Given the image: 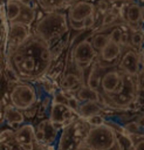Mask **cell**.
I'll list each match as a JSON object with an SVG mask.
<instances>
[{"mask_svg": "<svg viewBox=\"0 0 144 150\" xmlns=\"http://www.w3.org/2000/svg\"><path fill=\"white\" fill-rule=\"evenodd\" d=\"M123 47L119 43L108 41L105 46L97 53V59L96 62L98 63L100 67H107V68H114L121 57Z\"/></svg>", "mask_w": 144, "mask_h": 150, "instance_id": "8fae6325", "label": "cell"}, {"mask_svg": "<svg viewBox=\"0 0 144 150\" xmlns=\"http://www.w3.org/2000/svg\"><path fill=\"white\" fill-rule=\"evenodd\" d=\"M70 2H75V0H68V4H70Z\"/></svg>", "mask_w": 144, "mask_h": 150, "instance_id": "7bdbcfd3", "label": "cell"}, {"mask_svg": "<svg viewBox=\"0 0 144 150\" xmlns=\"http://www.w3.org/2000/svg\"><path fill=\"white\" fill-rule=\"evenodd\" d=\"M2 120H4V118H2V112H1V110H0V123H1Z\"/></svg>", "mask_w": 144, "mask_h": 150, "instance_id": "60d3db41", "label": "cell"}, {"mask_svg": "<svg viewBox=\"0 0 144 150\" xmlns=\"http://www.w3.org/2000/svg\"><path fill=\"white\" fill-rule=\"evenodd\" d=\"M4 6H1L0 7V29L4 27V23H5V21H6V19H5V13H4Z\"/></svg>", "mask_w": 144, "mask_h": 150, "instance_id": "8d00e7d4", "label": "cell"}, {"mask_svg": "<svg viewBox=\"0 0 144 150\" xmlns=\"http://www.w3.org/2000/svg\"><path fill=\"white\" fill-rule=\"evenodd\" d=\"M117 19V15L114 13V12H108L104 14L103 16V20H102V25L103 26H110L112 22H115Z\"/></svg>", "mask_w": 144, "mask_h": 150, "instance_id": "f546056e", "label": "cell"}, {"mask_svg": "<svg viewBox=\"0 0 144 150\" xmlns=\"http://www.w3.org/2000/svg\"><path fill=\"white\" fill-rule=\"evenodd\" d=\"M95 12H96V8L92 2L88 0H78L69 7L66 15L68 21L82 22L87 16L95 14Z\"/></svg>", "mask_w": 144, "mask_h": 150, "instance_id": "7c38bea8", "label": "cell"}, {"mask_svg": "<svg viewBox=\"0 0 144 150\" xmlns=\"http://www.w3.org/2000/svg\"><path fill=\"white\" fill-rule=\"evenodd\" d=\"M68 29L69 26L67 15L62 12L54 11L48 12L36 21L33 34L46 41L49 47H52L54 43L64 38V35L68 33Z\"/></svg>", "mask_w": 144, "mask_h": 150, "instance_id": "7a4b0ae2", "label": "cell"}, {"mask_svg": "<svg viewBox=\"0 0 144 150\" xmlns=\"http://www.w3.org/2000/svg\"><path fill=\"white\" fill-rule=\"evenodd\" d=\"M76 150H92V149H91V148H90V146L84 142V139H83V141L81 142V144L77 146V149H76Z\"/></svg>", "mask_w": 144, "mask_h": 150, "instance_id": "74e56055", "label": "cell"}, {"mask_svg": "<svg viewBox=\"0 0 144 150\" xmlns=\"http://www.w3.org/2000/svg\"><path fill=\"white\" fill-rule=\"evenodd\" d=\"M14 143L18 145L23 143H33L34 141V127L30 123H22L16 130L13 132Z\"/></svg>", "mask_w": 144, "mask_h": 150, "instance_id": "5bb4252c", "label": "cell"}, {"mask_svg": "<svg viewBox=\"0 0 144 150\" xmlns=\"http://www.w3.org/2000/svg\"><path fill=\"white\" fill-rule=\"evenodd\" d=\"M39 6L46 12L59 11L68 4V0H36Z\"/></svg>", "mask_w": 144, "mask_h": 150, "instance_id": "603a6c76", "label": "cell"}, {"mask_svg": "<svg viewBox=\"0 0 144 150\" xmlns=\"http://www.w3.org/2000/svg\"><path fill=\"white\" fill-rule=\"evenodd\" d=\"M2 118L6 123H9V122H18L20 124L25 123V116H23V112L16 108H14L12 104L9 105H6L5 109H4V112H2Z\"/></svg>", "mask_w": 144, "mask_h": 150, "instance_id": "44dd1931", "label": "cell"}, {"mask_svg": "<svg viewBox=\"0 0 144 150\" xmlns=\"http://www.w3.org/2000/svg\"><path fill=\"white\" fill-rule=\"evenodd\" d=\"M75 97L80 101V102H88V101H92V102H101V94L97 90H92L90 88H88L87 86H81L77 90H76V95Z\"/></svg>", "mask_w": 144, "mask_h": 150, "instance_id": "d6986e66", "label": "cell"}, {"mask_svg": "<svg viewBox=\"0 0 144 150\" xmlns=\"http://www.w3.org/2000/svg\"><path fill=\"white\" fill-rule=\"evenodd\" d=\"M103 110V107L100 105L98 102H92V101H88V102H80L78 109H77V116L82 117V118H88L90 116L101 114V111Z\"/></svg>", "mask_w": 144, "mask_h": 150, "instance_id": "e0dca14e", "label": "cell"}, {"mask_svg": "<svg viewBox=\"0 0 144 150\" xmlns=\"http://www.w3.org/2000/svg\"><path fill=\"white\" fill-rule=\"evenodd\" d=\"M101 73H100V66L95 61L90 67H89V74L87 79L85 86L92 90H100V81H101Z\"/></svg>", "mask_w": 144, "mask_h": 150, "instance_id": "ffe728a7", "label": "cell"}, {"mask_svg": "<svg viewBox=\"0 0 144 150\" xmlns=\"http://www.w3.org/2000/svg\"><path fill=\"white\" fill-rule=\"evenodd\" d=\"M42 87L44 88V91L48 93V94H52V95H53V93L55 91L54 84H53V82L50 81V79H48V77H46V79L42 80Z\"/></svg>", "mask_w": 144, "mask_h": 150, "instance_id": "4dcf8cb0", "label": "cell"}, {"mask_svg": "<svg viewBox=\"0 0 144 150\" xmlns=\"http://www.w3.org/2000/svg\"><path fill=\"white\" fill-rule=\"evenodd\" d=\"M117 139L115 129L107 123L89 127L84 137V142L92 150H108L117 142Z\"/></svg>", "mask_w": 144, "mask_h": 150, "instance_id": "5b68a950", "label": "cell"}, {"mask_svg": "<svg viewBox=\"0 0 144 150\" xmlns=\"http://www.w3.org/2000/svg\"><path fill=\"white\" fill-rule=\"evenodd\" d=\"M0 150H12V144L8 142H0Z\"/></svg>", "mask_w": 144, "mask_h": 150, "instance_id": "d590c367", "label": "cell"}, {"mask_svg": "<svg viewBox=\"0 0 144 150\" xmlns=\"http://www.w3.org/2000/svg\"><path fill=\"white\" fill-rule=\"evenodd\" d=\"M4 4H5V1H4V0H0V7L4 6Z\"/></svg>", "mask_w": 144, "mask_h": 150, "instance_id": "b9f144b4", "label": "cell"}, {"mask_svg": "<svg viewBox=\"0 0 144 150\" xmlns=\"http://www.w3.org/2000/svg\"><path fill=\"white\" fill-rule=\"evenodd\" d=\"M96 19H95V14H91L89 16H87L83 21H82V25H83V29H89L94 26Z\"/></svg>", "mask_w": 144, "mask_h": 150, "instance_id": "1f68e13d", "label": "cell"}, {"mask_svg": "<svg viewBox=\"0 0 144 150\" xmlns=\"http://www.w3.org/2000/svg\"><path fill=\"white\" fill-rule=\"evenodd\" d=\"M136 84H135V76L128 75L124 73V86L121 93L111 98L105 100L109 104L116 108H128V105L136 100L137 96Z\"/></svg>", "mask_w": 144, "mask_h": 150, "instance_id": "9c48e42d", "label": "cell"}, {"mask_svg": "<svg viewBox=\"0 0 144 150\" xmlns=\"http://www.w3.org/2000/svg\"><path fill=\"white\" fill-rule=\"evenodd\" d=\"M124 16H125V21L128 22L129 26L139 25L143 20V7L137 2L130 4L125 8Z\"/></svg>", "mask_w": 144, "mask_h": 150, "instance_id": "2e32d148", "label": "cell"}, {"mask_svg": "<svg viewBox=\"0 0 144 150\" xmlns=\"http://www.w3.org/2000/svg\"><path fill=\"white\" fill-rule=\"evenodd\" d=\"M108 150H124V145H123V143L121 144V142L117 139V142H116L110 149H108Z\"/></svg>", "mask_w": 144, "mask_h": 150, "instance_id": "e575fe53", "label": "cell"}, {"mask_svg": "<svg viewBox=\"0 0 144 150\" xmlns=\"http://www.w3.org/2000/svg\"><path fill=\"white\" fill-rule=\"evenodd\" d=\"M22 11V1L21 0H6L4 4V13L6 21L14 22L18 20Z\"/></svg>", "mask_w": 144, "mask_h": 150, "instance_id": "9a60e30c", "label": "cell"}, {"mask_svg": "<svg viewBox=\"0 0 144 150\" xmlns=\"http://www.w3.org/2000/svg\"><path fill=\"white\" fill-rule=\"evenodd\" d=\"M35 19H36V11L28 4L22 2V11L16 21L20 23H23L26 26H30L35 21Z\"/></svg>", "mask_w": 144, "mask_h": 150, "instance_id": "7402d4cb", "label": "cell"}, {"mask_svg": "<svg viewBox=\"0 0 144 150\" xmlns=\"http://www.w3.org/2000/svg\"><path fill=\"white\" fill-rule=\"evenodd\" d=\"M97 59V53L90 45L89 40H82L75 45L71 50L73 63L80 70L88 69Z\"/></svg>", "mask_w": 144, "mask_h": 150, "instance_id": "52a82bcc", "label": "cell"}, {"mask_svg": "<svg viewBox=\"0 0 144 150\" xmlns=\"http://www.w3.org/2000/svg\"><path fill=\"white\" fill-rule=\"evenodd\" d=\"M95 8H96L97 11L102 12V13H105V12L108 11V8H109V4H108L105 0H100V1L97 2V5L95 6Z\"/></svg>", "mask_w": 144, "mask_h": 150, "instance_id": "d6a6232c", "label": "cell"}, {"mask_svg": "<svg viewBox=\"0 0 144 150\" xmlns=\"http://www.w3.org/2000/svg\"><path fill=\"white\" fill-rule=\"evenodd\" d=\"M130 43L133 48H139L143 45V30H135L130 35Z\"/></svg>", "mask_w": 144, "mask_h": 150, "instance_id": "d4e9b609", "label": "cell"}, {"mask_svg": "<svg viewBox=\"0 0 144 150\" xmlns=\"http://www.w3.org/2000/svg\"><path fill=\"white\" fill-rule=\"evenodd\" d=\"M67 107L74 111V112H77V109H78V105H80V101L75 97V96H68L67 98Z\"/></svg>", "mask_w": 144, "mask_h": 150, "instance_id": "f1b7e54d", "label": "cell"}, {"mask_svg": "<svg viewBox=\"0 0 144 150\" xmlns=\"http://www.w3.org/2000/svg\"><path fill=\"white\" fill-rule=\"evenodd\" d=\"M1 76H2V71L0 70V79H1Z\"/></svg>", "mask_w": 144, "mask_h": 150, "instance_id": "ee69618b", "label": "cell"}, {"mask_svg": "<svg viewBox=\"0 0 144 150\" xmlns=\"http://www.w3.org/2000/svg\"><path fill=\"white\" fill-rule=\"evenodd\" d=\"M19 148H20V150H35V144H34V142L33 143H23V144H20Z\"/></svg>", "mask_w": 144, "mask_h": 150, "instance_id": "836d02e7", "label": "cell"}, {"mask_svg": "<svg viewBox=\"0 0 144 150\" xmlns=\"http://www.w3.org/2000/svg\"><path fill=\"white\" fill-rule=\"evenodd\" d=\"M89 124L82 117H75L63 125L59 136L57 150H76L81 142L84 139L89 129Z\"/></svg>", "mask_w": 144, "mask_h": 150, "instance_id": "3957f363", "label": "cell"}, {"mask_svg": "<svg viewBox=\"0 0 144 150\" xmlns=\"http://www.w3.org/2000/svg\"><path fill=\"white\" fill-rule=\"evenodd\" d=\"M135 150H143V138H140V141L137 143V145L135 146Z\"/></svg>", "mask_w": 144, "mask_h": 150, "instance_id": "f35d334b", "label": "cell"}, {"mask_svg": "<svg viewBox=\"0 0 144 150\" xmlns=\"http://www.w3.org/2000/svg\"><path fill=\"white\" fill-rule=\"evenodd\" d=\"M32 35L29 26L20 23L18 21L9 22L8 29L6 32V49L7 54L21 46Z\"/></svg>", "mask_w": 144, "mask_h": 150, "instance_id": "ba28073f", "label": "cell"}, {"mask_svg": "<svg viewBox=\"0 0 144 150\" xmlns=\"http://www.w3.org/2000/svg\"><path fill=\"white\" fill-rule=\"evenodd\" d=\"M142 55L136 50V48H126L122 50L121 57L118 60L117 67L122 73H125L131 76H136L142 69Z\"/></svg>", "mask_w": 144, "mask_h": 150, "instance_id": "30bf717a", "label": "cell"}, {"mask_svg": "<svg viewBox=\"0 0 144 150\" xmlns=\"http://www.w3.org/2000/svg\"><path fill=\"white\" fill-rule=\"evenodd\" d=\"M124 86V73L118 68H108L102 75L100 81V90L105 100L111 98L121 93Z\"/></svg>", "mask_w": 144, "mask_h": 150, "instance_id": "8992f818", "label": "cell"}, {"mask_svg": "<svg viewBox=\"0 0 144 150\" xmlns=\"http://www.w3.org/2000/svg\"><path fill=\"white\" fill-rule=\"evenodd\" d=\"M8 55V64L22 80H39L48 74L53 57L49 45L32 33V35Z\"/></svg>", "mask_w": 144, "mask_h": 150, "instance_id": "6da1fadb", "label": "cell"}, {"mask_svg": "<svg viewBox=\"0 0 144 150\" xmlns=\"http://www.w3.org/2000/svg\"><path fill=\"white\" fill-rule=\"evenodd\" d=\"M81 77L75 74V73H67L62 76L61 79V89L62 90H67V91H73V90H77L82 84H81Z\"/></svg>", "mask_w": 144, "mask_h": 150, "instance_id": "ac0fdd59", "label": "cell"}, {"mask_svg": "<svg viewBox=\"0 0 144 150\" xmlns=\"http://www.w3.org/2000/svg\"><path fill=\"white\" fill-rule=\"evenodd\" d=\"M36 101L37 91L35 86L30 81H19L14 83L9 91L11 104L21 111L33 108Z\"/></svg>", "mask_w": 144, "mask_h": 150, "instance_id": "277c9868", "label": "cell"}, {"mask_svg": "<svg viewBox=\"0 0 144 150\" xmlns=\"http://www.w3.org/2000/svg\"><path fill=\"white\" fill-rule=\"evenodd\" d=\"M74 118V111H71L67 104L52 102L49 107V122L54 125H64Z\"/></svg>", "mask_w": 144, "mask_h": 150, "instance_id": "4fadbf2b", "label": "cell"}, {"mask_svg": "<svg viewBox=\"0 0 144 150\" xmlns=\"http://www.w3.org/2000/svg\"><path fill=\"white\" fill-rule=\"evenodd\" d=\"M109 41V38H108V34L105 33H96L91 36V39L89 40L90 45L92 46V48L96 50V53H98L104 46L105 43Z\"/></svg>", "mask_w": 144, "mask_h": 150, "instance_id": "cb8c5ba5", "label": "cell"}, {"mask_svg": "<svg viewBox=\"0 0 144 150\" xmlns=\"http://www.w3.org/2000/svg\"><path fill=\"white\" fill-rule=\"evenodd\" d=\"M121 36H122V28H119V27H115V28L111 29V32L108 34L109 40L112 41V42H116V43H119Z\"/></svg>", "mask_w": 144, "mask_h": 150, "instance_id": "83f0119b", "label": "cell"}, {"mask_svg": "<svg viewBox=\"0 0 144 150\" xmlns=\"http://www.w3.org/2000/svg\"><path fill=\"white\" fill-rule=\"evenodd\" d=\"M67 98H68V96L66 95L64 90L60 89V90H55V91L53 93V98H52V102L66 104V103H67Z\"/></svg>", "mask_w": 144, "mask_h": 150, "instance_id": "484cf974", "label": "cell"}, {"mask_svg": "<svg viewBox=\"0 0 144 150\" xmlns=\"http://www.w3.org/2000/svg\"><path fill=\"white\" fill-rule=\"evenodd\" d=\"M85 121H87V123H88L90 127H96V125H101V124L105 123V120H104V117H103L101 114L90 116V117L85 118Z\"/></svg>", "mask_w": 144, "mask_h": 150, "instance_id": "4316f807", "label": "cell"}, {"mask_svg": "<svg viewBox=\"0 0 144 150\" xmlns=\"http://www.w3.org/2000/svg\"><path fill=\"white\" fill-rule=\"evenodd\" d=\"M35 150H46L42 145H39V146H35Z\"/></svg>", "mask_w": 144, "mask_h": 150, "instance_id": "ab89813d", "label": "cell"}]
</instances>
